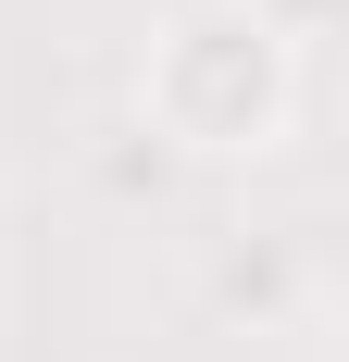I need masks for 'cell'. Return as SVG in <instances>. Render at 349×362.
<instances>
[{
	"mask_svg": "<svg viewBox=\"0 0 349 362\" xmlns=\"http://www.w3.org/2000/svg\"><path fill=\"white\" fill-rule=\"evenodd\" d=\"M287 100H300V63H287L275 13H249V0L174 13L162 50H150V112H162V138H187V150H275Z\"/></svg>",
	"mask_w": 349,
	"mask_h": 362,
	"instance_id": "6da1fadb",
	"label": "cell"
}]
</instances>
